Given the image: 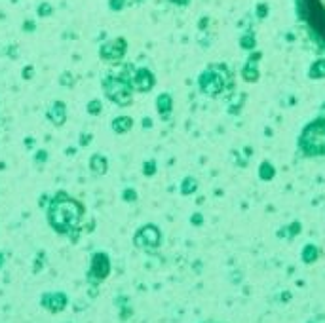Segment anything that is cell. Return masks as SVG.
I'll return each instance as SVG.
<instances>
[{
    "label": "cell",
    "mask_w": 325,
    "mask_h": 323,
    "mask_svg": "<svg viewBox=\"0 0 325 323\" xmlns=\"http://www.w3.org/2000/svg\"><path fill=\"white\" fill-rule=\"evenodd\" d=\"M107 274H109V261H107V257L95 255L94 257V263H92V270H90V276H92L94 280L101 281L103 278H107Z\"/></svg>",
    "instance_id": "obj_3"
},
{
    "label": "cell",
    "mask_w": 325,
    "mask_h": 323,
    "mask_svg": "<svg viewBox=\"0 0 325 323\" xmlns=\"http://www.w3.org/2000/svg\"><path fill=\"white\" fill-rule=\"evenodd\" d=\"M297 12L310 38L325 51V0H297Z\"/></svg>",
    "instance_id": "obj_1"
},
{
    "label": "cell",
    "mask_w": 325,
    "mask_h": 323,
    "mask_svg": "<svg viewBox=\"0 0 325 323\" xmlns=\"http://www.w3.org/2000/svg\"><path fill=\"white\" fill-rule=\"evenodd\" d=\"M40 304L46 310H50L51 314H57L67 306V295L65 293H46L40 300Z\"/></svg>",
    "instance_id": "obj_2"
}]
</instances>
